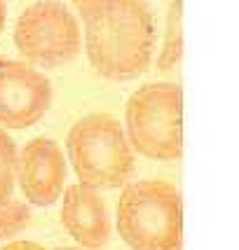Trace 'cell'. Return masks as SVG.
Wrapping results in <instances>:
<instances>
[{
	"label": "cell",
	"mask_w": 239,
	"mask_h": 250,
	"mask_svg": "<svg viewBox=\"0 0 239 250\" xmlns=\"http://www.w3.org/2000/svg\"><path fill=\"white\" fill-rule=\"evenodd\" d=\"M82 47L101 77L124 82L143 75L155 49V17L145 0H82Z\"/></svg>",
	"instance_id": "obj_1"
},
{
	"label": "cell",
	"mask_w": 239,
	"mask_h": 250,
	"mask_svg": "<svg viewBox=\"0 0 239 250\" xmlns=\"http://www.w3.org/2000/svg\"><path fill=\"white\" fill-rule=\"evenodd\" d=\"M115 227L129 250L183 248V204L167 180H136L122 187Z\"/></svg>",
	"instance_id": "obj_2"
},
{
	"label": "cell",
	"mask_w": 239,
	"mask_h": 250,
	"mask_svg": "<svg viewBox=\"0 0 239 250\" xmlns=\"http://www.w3.org/2000/svg\"><path fill=\"white\" fill-rule=\"evenodd\" d=\"M68 162L77 183L94 189H118L134 178L136 152L124 126L108 112H89L66 133Z\"/></svg>",
	"instance_id": "obj_3"
},
{
	"label": "cell",
	"mask_w": 239,
	"mask_h": 250,
	"mask_svg": "<svg viewBox=\"0 0 239 250\" xmlns=\"http://www.w3.org/2000/svg\"><path fill=\"white\" fill-rule=\"evenodd\" d=\"M124 133L131 150L152 162L183 154V94L176 82H150L127 101Z\"/></svg>",
	"instance_id": "obj_4"
},
{
	"label": "cell",
	"mask_w": 239,
	"mask_h": 250,
	"mask_svg": "<svg viewBox=\"0 0 239 250\" xmlns=\"http://www.w3.org/2000/svg\"><path fill=\"white\" fill-rule=\"evenodd\" d=\"M14 44L26 63L54 70L75 61L82 52V31L61 0H38L19 14Z\"/></svg>",
	"instance_id": "obj_5"
},
{
	"label": "cell",
	"mask_w": 239,
	"mask_h": 250,
	"mask_svg": "<svg viewBox=\"0 0 239 250\" xmlns=\"http://www.w3.org/2000/svg\"><path fill=\"white\" fill-rule=\"evenodd\" d=\"M52 105L49 77L26 61L0 59V126L28 129L43 120Z\"/></svg>",
	"instance_id": "obj_6"
},
{
	"label": "cell",
	"mask_w": 239,
	"mask_h": 250,
	"mask_svg": "<svg viewBox=\"0 0 239 250\" xmlns=\"http://www.w3.org/2000/svg\"><path fill=\"white\" fill-rule=\"evenodd\" d=\"M68 164L52 138H33L17 154V185L31 206H52L66 187Z\"/></svg>",
	"instance_id": "obj_7"
},
{
	"label": "cell",
	"mask_w": 239,
	"mask_h": 250,
	"mask_svg": "<svg viewBox=\"0 0 239 250\" xmlns=\"http://www.w3.org/2000/svg\"><path fill=\"white\" fill-rule=\"evenodd\" d=\"M61 225L82 250H101L113 236V220L101 189L82 183L61 192Z\"/></svg>",
	"instance_id": "obj_8"
},
{
	"label": "cell",
	"mask_w": 239,
	"mask_h": 250,
	"mask_svg": "<svg viewBox=\"0 0 239 250\" xmlns=\"http://www.w3.org/2000/svg\"><path fill=\"white\" fill-rule=\"evenodd\" d=\"M181 12H183V0H171L169 12H167V33H164L162 52L157 56V70L167 73L174 70L181 56H183V31H181Z\"/></svg>",
	"instance_id": "obj_9"
},
{
	"label": "cell",
	"mask_w": 239,
	"mask_h": 250,
	"mask_svg": "<svg viewBox=\"0 0 239 250\" xmlns=\"http://www.w3.org/2000/svg\"><path fill=\"white\" fill-rule=\"evenodd\" d=\"M31 222L33 213L28 201H19L14 196L0 201V239L2 241H12L14 236H19Z\"/></svg>",
	"instance_id": "obj_10"
},
{
	"label": "cell",
	"mask_w": 239,
	"mask_h": 250,
	"mask_svg": "<svg viewBox=\"0 0 239 250\" xmlns=\"http://www.w3.org/2000/svg\"><path fill=\"white\" fill-rule=\"evenodd\" d=\"M17 143L0 126V201L10 199L17 187Z\"/></svg>",
	"instance_id": "obj_11"
},
{
	"label": "cell",
	"mask_w": 239,
	"mask_h": 250,
	"mask_svg": "<svg viewBox=\"0 0 239 250\" xmlns=\"http://www.w3.org/2000/svg\"><path fill=\"white\" fill-rule=\"evenodd\" d=\"M0 250H47V248H43L40 243H33V241H10Z\"/></svg>",
	"instance_id": "obj_12"
},
{
	"label": "cell",
	"mask_w": 239,
	"mask_h": 250,
	"mask_svg": "<svg viewBox=\"0 0 239 250\" xmlns=\"http://www.w3.org/2000/svg\"><path fill=\"white\" fill-rule=\"evenodd\" d=\"M5 21H7V5H5V0H0V33L5 28Z\"/></svg>",
	"instance_id": "obj_13"
},
{
	"label": "cell",
	"mask_w": 239,
	"mask_h": 250,
	"mask_svg": "<svg viewBox=\"0 0 239 250\" xmlns=\"http://www.w3.org/2000/svg\"><path fill=\"white\" fill-rule=\"evenodd\" d=\"M54 250H82V248H80V246H77V248H73V246H61V248H54Z\"/></svg>",
	"instance_id": "obj_14"
},
{
	"label": "cell",
	"mask_w": 239,
	"mask_h": 250,
	"mask_svg": "<svg viewBox=\"0 0 239 250\" xmlns=\"http://www.w3.org/2000/svg\"><path fill=\"white\" fill-rule=\"evenodd\" d=\"M71 2H75V5H80V2H82V0H71Z\"/></svg>",
	"instance_id": "obj_15"
},
{
	"label": "cell",
	"mask_w": 239,
	"mask_h": 250,
	"mask_svg": "<svg viewBox=\"0 0 239 250\" xmlns=\"http://www.w3.org/2000/svg\"><path fill=\"white\" fill-rule=\"evenodd\" d=\"M0 59H2V56H0Z\"/></svg>",
	"instance_id": "obj_16"
}]
</instances>
